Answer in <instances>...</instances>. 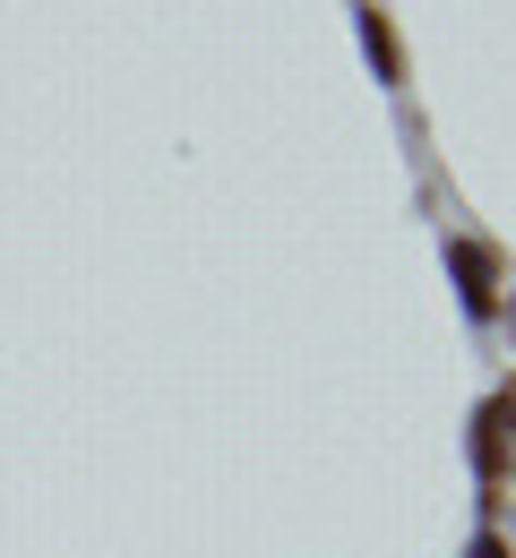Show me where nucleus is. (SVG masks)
I'll use <instances>...</instances> for the list:
<instances>
[{
	"mask_svg": "<svg viewBox=\"0 0 516 558\" xmlns=\"http://www.w3.org/2000/svg\"><path fill=\"white\" fill-rule=\"evenodd\" d=\"M456 267H465V283H473L465 301H473V310H491V250H473V241H465V250H456Z\"/></svg>",
	"mask_w": 516,
	"mask_h": 558,
	"instance_id": "nucleus-3",
	"label": "nucleus"
},
{
	"mask_svg": "<svg viewBox=\"0 0 516 558\" xmlns=\"http://www.w3.org/2000/svg\"><path fill=\"white\" fill-rule=\"evenodd\" d=\"M473 429H482V438H473V456H482V473H491V482H500V473H508V413H500V404H491V413L473 421Z\"/></svg>",
	"mask_w": 516,
	"mask_h": 558,
	"instance_id": "nucleus-2",
	"label": "nucleus"
},
{
	"mask_svg": "<svg viewBox=\"0 0 516 558\" xmlns=\"http://www.w3.org/2000/svg\"><path fill=\"white\" fill-rule=\"evenodd\" d=\"M362 44H370V61H379V77L396 86V77H405V52H396V26H387L379 9H362Z\"/></svg>",
	"mask_w": 516,
	"mask_h": 558,
	"instance_id": "nucleus-1",
	"label": "nucleus"
},
{
	"mask_svg": "<svg viewBox=\"0 0 516 558\" xmlns=\"http://www.w3.org/2000/svg\"><path fill=\"white\" fill-rule=\"evenodd\" d=\"M473 558H508V542H500V533H482V542H473Z\"/></svg>",
	"mask_w": 516,
	"mask_h": 558,
	"instance_id": "nucleus-4",
	"label": "nucleus"
}]
</instances>
